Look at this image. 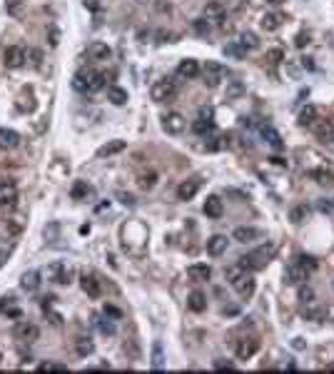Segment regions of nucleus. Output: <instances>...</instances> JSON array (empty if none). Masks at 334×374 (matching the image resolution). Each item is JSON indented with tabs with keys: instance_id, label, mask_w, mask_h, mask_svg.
<instances>
[{
	"instance_id": "bf43d9fd",
	"label": "nucleus",
	"mask_w": 334,
	"mask_h": 374,
	"mask_svg": "<svg viewBox=\"0 0 334 374\" xmlns=\"http://www.w3.org/2000/svg\"><path fill=\"white\" fill-rule=\"evenodd\" d=\"M0 362H3V355H0Z\"/></svg>"
},
{
	"instance_id": "2f4dec72",
	"label": "nucleus",
	"mask_w": 334,
	"mask_h": 374,
	"mask_svg": "<svg viewBox=\"0 0 334 374\" xmlns=\"http://www.w3.org/2000/svg\"><path fill=\"white\" fill-rule=\"evenodd\" d=\"M75 349H78L80 357H90L95 352V344H93L90 337H78V339H75Z\"/></svg>"
},
{
	"instance_id": "c85d7f7f",
	"label": "nucleus",
	"mask_w": 334,
	"mask_h": 374,
	"mask_svg": "<svg viewBox=\"0 0 334 374\" xmlns=\"http://www.w3.org/2000/svg\"><path fill=\"white\" fill-rule=\"evenodd\" d=\"M125 148H127V145H125V140H110L107 145H102V148L98 150V157H110V155H118V152H122Z\"/></svg>"
},
{
	"instance_id": "79ce46f5",
	"label": "nucleus",
	"mask_w": 334,
	"mask_h": 374,
	"mask_svg": "<svg viewBox=\"0 0 334 374\" xmlns=\"http://www.w3.org/2000/svg\"><path fill=\"white\" fill-rule=\"evenodd\" d=\"M87 192H90V187L85 185V182H75V187H73V200H82V197H87Z\"/></svg>"
},
{
	"instance_id": "aec40b11",
	"label": "nucleus",
	"mask_w": 334,
	"mask_h": 374,
	"mask_svg": "<svg viewBox=\"0 0 334 374\" xmlns=\"http://www.w3.org/2000/svg\"><path fill=\"white\" fill-rule=\"evenodd\" d=\"M282 23H284V15H279V13H264L262 20H259V25H262V30H267V33H275L282 28Z\"/></svg>"
},
{
	"instance_id": "a878e982",
	"label": "nucleus",
	"mask_w": 334,
	"mask_h": 374,
	"mask_svg": "<svg viewBox=\"0 0 334 374\" xmlns=\"http://www.w3.org/2000/svg\"><path fill=\"white\" fill-rule=\"evenodd\" d=\"M315 120H319V110H317V105H304V108L299 110V125H302V128H309Z\"/></svg>"
},
{
	"instance_id": "f3484780",
	"label": "nucleus",
	"mask_w": 334,
	"mask_h": 374,
	"mask_svg": "<svg viewBox=\"0 0 334 374\" xmlns=\"http://www.w3.org/2000/svg\"><path fill=\"white\" fill-rule=\"evenodd\" d=\"M18 200V187L13 182H3L0 185V207H13Z\"/></svg>"
},
{
	"instance_id": "1a4fd4ad",
	"label": "nucleus",
	"mask_w": 334,
	"mask_h": 374,
	"mask_svg": "<svg viewBox=\"0 0 334 374\" xmlns=\"http://www.w3.org/2000/svg\"><path fill=\"white\" fill-rule=\"evenodd\" d=\"M3 63H5V68H10V70L23 68V65H25V50L18 48V45L5 48V53H3Z\"/></svg>"
},
{
	"instance_id": "72a5a7b5",
	"label": "nucleus",
	"mask_w": 334,
	"mask_h": 374,
	"mask_svg": "<svg viewBox=\"0 0 334 374\" xmlns=\"http://www.w3.org/2000/svg\"><path fill=\"white\" fill-rule=\"evenodd\" d=\"M237 43H239L244 50H257V48H259V37H257L252 30H244V33L239 35V40H237Z\"/></svg>"
},
{
	"instance_id": "ea45409f",
	"label": "nucleus",
	"mask_w": 334,
	"mask_h": 374,
	"mask_svg": "<svg viewBox=\"0 0 334 374\" xmlns=\"http://www.w3.org/2000/svg\"><path fill=\"white\" fill-rule=\"evenodd\" d=\"M290 220H292L295 224H302L304 220H307V207H304V205L292 207V210H290Z\"/></svg>"
},
{
	"instance_id": "052dcab7",
	"label": "nucleus",
	"mask_w": 334,
	"mask_h": 374,
	"mask_svg": "<svg viewBox=\"0 0 334 374\" xmlns=\"http://www.w3.org/2000/svg\"><path fill=\"white\" fill-rule=\"evenodd\" d=\"M332 284H334V282H332Z\"/></svg>"
},
{
	"instance_id": "393cba45",
	"label": "nucleus",
	"mask_w": 334,
	"mask_h": 374,
	"mask_svg": "<svg viewBox=\"0 0 334 374\" xmlns=\"http://www.w3.org/2000/svg\"><path fill=\"white\" fill-rule=\"evenodd\" d=\"M113 55V50L105 45V43H93L90 48H87V57L90 60H110Z\"/></svg>"
},
{
	"instance_id": "7ed1b4c3",
	"label": "nucleus",
	"mask_w": 334,
	"mask_h": 374,
	"mask_svg": "<svg viewBox=\"0 0 334 374\" xmlns=\"http://www.w3.org/2000/svg\"><path fill=\"white\" fill-rule=\"evenodd\" d=\"M45 275L55 284H70L73 282V267H68L65 262H53V264H48Z\"/></svg>"
},
{
	"instance_id": "37998d69",
	"label": "nucleus",
	"mask_w": 334,
	"mask_h": 374,
	"mask_svg": "<svg viewBox=\"0 0 334 374\" xmlns=\"http://www.w3.org/2000/svg\"><path fill=\"white\" fill-rule=\"evenodd\" d=\"M95 322H98V327H100V332H102V335H115V324H113V322H107V319H95Z\"/></svg>"
},
{
	"instance_id": "de8ad7c7",
	"label": "nucleus",
	"mask_w": 334,
	"mask_h": 374,
	"mask_svg": "<svg viewBox=\"0 0 334 374\" xmlns=\"http://www.w3.org/2000/svg\"><path fill=\"white\" fill-rule=\"evenodd\" d=\"M105 315H110V317H115V319L122 317V312H120L118 307H113V304H105Z\"/></svg>"
},
{
	"instance_id": "5fc2aeb1",
	"label": "nucleus",
	"mask_w": 334,
	"mask_h": 374,
	"mask_svg": "<svg viewBox=\"0 0 334 374\" xmlns=\"http://www.w3.org/2000/svg\"><path fill=\"white\" fill-rule=\"evenodd\" d=\"M324 315H327V309H312V312H309V317H315V319L324 317Z\"/></svg>"
},
{
	"instance_id": "5701e85b",
	"label": "nucleus",
	"mask_w": 334,
	"mask_h": 374,
	"mask_svg": "<svg viewBox=\"0 0 334 374\" xmlns=\"http://www.w3.org/2000/svg\"><path fill=\"white\" fill-rule=\"evenodd\" d=\"M202 13H205L207 20H222L225 18V5H222L219 0H210V3H205Z\"/></svg>"
},
{
	"instance_id": "e433bc0d",
	"label": "nucleus",
	"mask_w": 334,
	"mask_h": 374,
	"mask_svg": "<svg viewBox=\"0 0 334 374\" xmlns=\"http://www.w3.org/2000/svg\"><path fill=\"white\" fill-rule=\"evenodd\" d=\"M222 53H225L227 57H235V60H242V57L247 55V50H244L239 43H227V45L222 48Z\"/></svg>"
},
{
	"instance_id": "cd10ccee",
	"label": "nucleus",
	"mask_w": 334,
	"mask_h": 374,
	"mask_svg": "<svg viewBox=\"0 0 334 374\" xmlns=\"http://www.w3.org/2000/svg\"><path fill=\"white\" fill-rule=\"evenodd\" d=\"M187 307H190L192 312H205V309H207V297L195 289V292H190V297H187Z\"/></svg>"
},
{
	"instance_id": "bb28decb",
	"label": "nucleus",
	"mask_w": 334,
	"mask_h": 374,
	"mask_svg": "<svg viewBox=\"0 0 334 374\" xmlns=\"http://www.w3.org/2000/svg\"><path fill=\"white\" fill-rule=\"evenodd\" d=\"M20 287H23L25 292H35V289L40 287V272H35V269L25 272L23 280H20Z\"/></svg>"
},
{
	"instance_id": "a211bd4d",
	"label": "nucleus",
	"mask_w": 334,
	"mask_h": 374,
	"mask_svg": "<svg viewBox=\"0 0 334 374\" xmlns=\"http://www.w3.org/2000/svg\"><path fill=\"white\" fill-rule=\"evenodd\" d=\"M227 244H230V240H227L225 235H215V237H210V240H207V255H212V257L225 255V252H227Z\"/></svg>"
},
{
	"instance_id": "dca6fc26",
	"label": "nucleus",
	"mask_w": 334,
	"mask_h": 374,
	"mask_svg": "<svg viewBox=\"0 0 334 374\" xmlns=\"http://www.w3.org/2000/svg\"><path fill=\"white\" fill-rule=\"evenodd\" d=\"M177 75L180 77H187V80H192L199 75V63L192 60V57H185V60H180V65H177Z\"/></svg>"
},
{
	"instance_id": "6e6552de",
	"label": "nucleus",
	"mask_w": 334,
	"mask_h": 374,
	"mask_svg": "<svg viewBox=\"0 0 334 374\" xmlns=\"http://www.w3.org/2000/svg\"><path fill=\"white\" fill-rule=\"evenodd\" d=\"M257 349H259V339H255V337H242L235 344L237 359H250V357H255Z\"/></svg>"
},
{
	"instance_id": "2eb2a0df",
	"label": "nucleus",
	"mask_w": 334,
	"mask_h": 374,
	"mask_svg": "<svg viewBox=\"0 0 334 374\" xmlns=\"http://www.w3.org/2000/svg\"><path fill=\"white\" fill-rule=\"evenodd\" d=\"M187 277L192 282H207L212 277V267H210V264H199V262H197V264H190V267H187Z\"/></svg>"
},
{
	"instance_id": "4d7b16f0",
	"label": "nucleus",
	"mask_w": 334,
	"mask_h": 374,
	"mask_svg": "<svg viewBox=\"0 0 334 374\" xmlns=\"http://www.w3.org/2000/svg\"><path fill=\"white\" fill-rule=\"evenodd\" d=\"M272 5H282V3H287V0H270Z\"/></svg>"
},
{
	"instance_id": "4be33fe9",
	"label": "nucleus",
	"mask_w": 334,
	"mask_h": 374,
	"mask_svg": "<svg viewBox=\"0 0 334 374\" xmlns=\"http://www.w3.org/2000/svg\"><path fill=\"white\" fill-rule=\"evenodd\" d=\"M262 137H264V142L270 145V148L275 150H282L284 148V142H282V135L272 128V125H262Z\"/></svg>"
},
{
	"instance_id": "412c9836",
	"label": "nucleus",
	"mask_w": 334,
	"mask_h": 374,
	"mask_svg": "<svg viewBox=\"0 0 334 374\" xmlns=\"http://www.w3.org/2000/svg\"><path fill=\"white\" fill-rule=\"evenodd\" d=\"M235 289H237V295H239V297L250 299V297H252V295H255L257 284H255V280H252L250 275H244L242 280H237V282H235Z\"/></svg>"
},
{
	"instance_id": "c03bdc74",
	"label": "nucleus",
	"mask_w": 334,
	"mask_h": 374,
	"mask_svg": "<svg viewBox=\"0 0 334 374\" xmlns=\"http://www.w3.org/2000/svg\"><path fill=\"white\" fill-rule=\"evenodd\" d=\"M5 8H8L10 15H20V13H23V3H20V0H8Z\"/></svg>"
},
{
	"instance_id": "3c124183",
	"label": "nucleus",
	"mask_w": 334,
	"mask_h": 374,
	"mask_svg": "<svg viewBox=\"0 0 334 374\" xmlns=\"http://www.w3.org/2000/svg\"><path fill=\"white\" fill-rule=\"evenodd\" d=\"M118 197L122 200V202H125V205H135V197H132V195H125V192H120Z\"/></svg>"
},
{
	"instance_id": "f704fd0d",
	"label": "nucleus",
	"mask_w": 334,
	"mask_h": 374,
	"mask_svg": "<svg viewBox=\"0 0 334 374\" xmlns=\"http://www.w3.org/2000/svg\"><path fill=\"white\" fill-rule=\"evenodd\" d=\"M150 364H152V369H162V367H165V352H162V344H160V342H155V344H152Z\"/></svg>"
},
{
	"instance_id": "f03ea898",
	"label": "nucleus",
	"mask_w": 334,
	"mask_h": 374,
	"mask_svg": "<svg viewBox=\"0 0 334 374\" xmlns=\"http://www.w3.org/2000/svg\"><path fill=\"white\" fill-rule=\"evenodd\" d=\"M272 255H275V247H259L255 252H250V255H244L239 264L244 267V269H262V267H267V262L272 260Z\"/></svg>"
},
{
	"instance_id": "a18cd8bd",
	"label": "nucleus",
	"mask_w": 334,
	"mask_h": 374,
	"mask_svg": "<svg viewBox=\"0 0 334 374\" xmlns=\"http://www.w3.org/2000/svg\"><path fill=\"white\" fill-rule=\"evenodd\" d=\"M299 299H302V302H312V299H315V292H312L309 287H299Z\"/></svg>"
},
{
	"instance_id": "6ab92c4d",
	"label": "nucleus",
	"mask_w": 334,
	"mask_h": 374,
	"mask_svg": "<svg viewBox=\"0 0 334 374\" xmlns=\"http://www.w3.org/2000/svg\"><path fill=\"white\" fill-rule=\"evenodd\" d=\"M309 177L315 180L317 185H322V187H332L334 185V172H332V170H327V168L309 170Z\"/></svg>"
},
{
	"instance_id": "8fccbe9b",
	"label": "nucleus",
	"mask_w": 334,
	"mask_h": 374,
	"mask_svg": "<svg viewBox=\"0 0 334 374\" xmlns=\"http://www.w3.org/2000/svg\"><path fill=\"white\" fill-rule=\"evenodd\" d=\"M307 43H309V35H304V33H299V35H297V48H304Z\"/></svg>"
},
{
	"instance_id": "20e7f679",
	"label": "nucleus",
	"mask_w": 334,
	"mask_h": 374,
	"mask_svg": "<svg viewBox=\"0 0 334 374\" xmlns=\"http://www.w3.org/2000/svg\"><path fill=\"white\" fill-rule=\"evenodd\" d=\"M175 93H177L175 80H170V77H165V80H158V82L150 88V97H152L155 102H165V100H170V97H172Z\"/></svg>"
},
{
	"instance_id": "6e6d98bb",
	"label": "nucleus",
	"mask_w": 334,
	"mask_h": 374,
	"mask_svg": "<svg viewBox=\"0 0 334 374\" xmlns=\"http://www.w3.org/2000/svg\"><path fill=\"white\" fill-rule=\"evenodd\" d=\"M5 260H8V255H5V252H3V250H0V267H3V264H5Z\"/></svg>"
},
{
	"instance_id": "58836bf2",
	"label": "nucleus",
	"mask_w": 334,
	"mask_h": 374,
	"mask_svg": "<svg viewBox=\"0 0 334 374\" xmlns=\"http://www.w3.org/2000/svg\"><path fill=\"white\" fill-rule=\"evenodd\" d=\"M138 185L142 190H152V187L158 185V172H145V175H140Z\"/></svg>"
},
{
	"instance_id": "864d4df0",
	"label": "nucleus",
	"mask_w": 334,
	"mask_h": 374,
	"mask_svg": "<svg viewBox=\"0 0 334 374\" xmlns=\"http://www.w3.org/2000/svg\"><path fill=\"white\" fill-rule=\"evenodd\" d=\"M319 210H322V212H332V200H329V202L322 200V202H319Z\"/></svg>"
},
{
	"instance_id": "473e14b6",
	"label": "nucleus",
	"mask_w": 334,
	"mask_h": 374,
	"mask_svg": "<svg viewBox=\"0 0 334 374\" xmlns=\"http://www.w3.org/2000/svg\"><path fill=\"white\" fill-rule=\"evenodd\" d=\"M192 130L197 135H210V132L215 130V122H212V117H207V115H202L199 120H195V125H192Z\"/></svg>"
},
{
	"instance_id": "c9c22d12",
	"label": "nucleus",
	"mask_w": 334,
	"mask_h": 374,
	"mask_svg": "<svg viewBox=\"0 0 334 374\" xmlns=\"http://www.w3.org/2000/svg\"><path fill=\"white\" fill-rule=\"evenodd\" d=\"M244 275H247V269H244V267H242L239 262H237V264H232V267H227V269H225V277H227V282H230V284H235L237 280H242Z\"/></svg>"
},
{
	"instance_id": "b1692460",
	"label": "nucleus",
	"mask_w": 334,
	"mask_h": 374,
	"mask_svg": "<svg viewBox=\"0 0 334 374\" xmlns=\"http://www.w3.org/2000/svg\"><path fill=\"white\" fill-rule=\"evenodd\" d=\"M20 135L15 130H8V128H0V150H13L18 148Z\"/></svg>"
},
{
	"instance_id": "49530a36",
	"label": "nucleus",
	"mask_w": 334,
	"mask_h": 374,
	"mask_svg": "<svg viewBox=\"0 0 334 374\" xmlns=\"http://www.w3.org/2000/svg\"><path fill=\"white\" fill-rule=\"evenodd\" d=\"M28 57H30V63H33L35 68H38V65H40V57H42V53H40V50H28V53H25V60H28Z\"/></svg>"
},
{
	"instance_id": "a19ab883",
	"label": "nucleus",
	"mask_w": 334,
	"mask_h": 374,
	"mask_svg": "<svg viewBox=\"0 0 334 374\" xmlns=\"http://www.w3.org/2000/svg\"><path fill=\"white\" fill-rule=\"evenodd\" d=\"M264 60H267V63H272V65H279V63L284 60V53H282L279 48H272V50L264 55Z\"/></svg>"
},
{
	"instance_id": "13d9d810",
	"label": "nucleus",
	"mask_w": 334,
	"mask_h": 374,
	"mask_svg": "<svg viewBox=\"0 0 334 374\" xmlns=\"http://www.w3.org/2000/svg\"><path fill=\"white\" fill-rule=\"evenodd\" d=\"M332 212H334V200H332Z\"/></svg>"
},
{
	"instance_id": "0eeeda50",
	"label": "nucleus",
	"mask_w": 334,
	"mask_h": 374,
	"mask_svg": "<svg viewBox=\"0 0 334 374\" xmlns=\"http://www.w3.org/2000/svg\"><path fill=\"white\" fill-rule=\"evenodd\" d=\"M185 128H187V120L180 112H167L162 117V130L167 135H180V132H185Z\"/></svg>"
},
{
	"instance_id": "9b49d317",
	"label": "nucleus",
	"mask_w": 334,
	"mask_h": 374,
	"mask_svg": "<svg viewBox=\"0 0 334 374\" xmlns=\"http://www.w3.org/2000/svg\"><path fill=\"white\" fill-rule=\"evenodd\" d=\"M262 237V232L257 230V227H247V224H242V227H235V232H232V240L239 244H250L259 240Z\"/></svg>"
},
{
	"instance_id": "9d476101",
	"label": "nucleus",
	"mask_w": 334,
	"mask_h": 374,
	"mask_svg": "<svg viewBox=\"0 0 334 374\" xmlns=\"http://www.w3.org/2000/svg\"><path fill=\"white\" fill-rule=\"evenodd\" d=\"M309 130L315 132L322 142H329V145L334 142V125H332V122H327V120H322V117H319V120H315V122L309 125Z\"/></svg>"
},
{
	"instance_id": "f8f14e48",
	"label": "nucleus",
	"mask_w": 334,
	"mask_h": 374,
	"mask_svg": "<svg viewBox=\"0 0 334 374\" xmlns=\"http://www.w3.org/2000/svg\"><path fill=\"white\" fill-rule=\"evenodd\" d=\"M199 185H202V180L199 177H192V180H185V182H180V187H177V200H192L197 195V190H199Z\"/></svg>"
},
{
	"instance_id": "ddd939ff",
	"label": "nucleus",
	"mask_w": 334,
	"mask_h": 374,
	"mask_svg": "<svg viewBox=\"0 0 334 374\" xmlns=\"http://www.w3.org/2000/svg\"><path fill=\"white\" fill-rule=\"evenodd\" d=\"M202 212H205L210 220H219L222 212H225V205H222V200H219L217 195H210V197L205 200V205H202Z\"/></svg>"
},
{
	"instance_id": "09e8293b",
	"label": "nucleus",
	"mask_w": 334,
	"mask_h": 374,
	"mask_svg": "<svg viewBox=\"0 0 334 374\" xmlns=\"http://www.w3.org/2000/svg\"><path fill=\"white\" fill-rule=\"evenodd\" d=\"M215 369H235V364H232V362H225V359H217Z\"/></svg>"
},
{
	"instance_id": "7c9ffc66",
	"label": "nucleus",
	"mask_w": 334,
	"mask_h": 374,
	"mask_svg": "<svg viewBox=\"0 0 334 374\" xmlns=\"http://www.w3.org/2000/svg\"><path fill=\"white\" fill-rule=\"evenodd\" d=\"M107 100L113 105H125L127 102V90L125 88H118V85H110L107 88Z\"/></svg>"
},
{
	"instance_id": "4468645a",
	"label": "nucleus",
	"mask_w": 334,
	"mask_h": 374,
	"mask_svg": "<svg viewBox=\"0 0 334 374\" xmlns=\"http://www.w3.org/2000/svg\"><path fill=\"white\" fill-rule=\"evenodd\" d=\"M80 287H82V292L87 295V297L98 299L102 295V287H100V280L98 277H93V275H85V277H80Z\"/></svg>"
},
{
	"instance_id": "f257e3e1",
	"label": "nucleus",
	"mask_w": 334,
	"mask_h": 374,
	"mask_svg": "<svg viewBox=\"0 0 334 374\" xmlns=\"http://www.w3.org/2000/svg\"><path fill=\"white\" fill-rule=\"evenodd\" d=\"M102 85H105V75L95 70H78L73 77V88L78 93H98Z\"/></svg>"
},
{
	"instance_id": "603ef678",
	"label": "nucleus",
	"mask_w": 334,
	"mask_h": 374,
	"mask_svg": "<svg viewBox=\"0 0 334 374\" xmlns=\"http://www.w3.org/2000/svg\"><path fill=\"white\" fill-rule=\"evenodd\" d=\"M58 37H60V33H58V30H55V28H53V30H50V45H53V48H55V45H58V43H60Z\"/></svg>"
},
{
	"instance_id": "4c0bfd02",
	"label": "nucleus",
	"mask_w": 334,
	"mask_h": 374,
	"mask_svg": "<svg viewBox=\"0 0 334 374\" xmlns=\"http://www.w3.org/2000/svg\"><path fill=\"white\" fill-rule=\"evenodd\" d=\"M192 30H195L197 35L207 37L210 33H212V25H210V20L207 18H197V20H192Z\"/></svg>"
},
{
	"instance_id": "c756f323",
	"label": "nucleus",
	"mask_w": 334,
	"mask_h": 374,
	"mask_svg": "<svg viewBox=\"0 0 334 374\" xmlns=\"http://www.w3.org/2000/svg\"><path fill=\"white\" fill-rule=\"evenodd\" d=\"M307 275H309V272H307V267L297 262V264H292V267L287 269V282H292V284H297V282H304V280H307Z\"/></svg>"
},
{
	"instance_id": "423d86ee",
	"label": "nucleus",
	"mask_w": 334,
	"mask_h": 374,
	"mask_svg": "<svg viewBox=\"0 0 334 374\" xmlns=\"http://www.w3.org/2000/svg\"><path fill=\"white\" fill-rule=\"evenodd\" d=\"M202 75H205V85L207 88H217L222 80H225V68L219 65V63H212V60H207L205 63V68H202Z\"/></svg>"
},
{
	"instance_id": "39448f33",
	"label": "nucleus",
	"mask_w": 334,
	"mask_h": 374,
	"mask_svg": "<svg viewBox=\"0 0 334 374\" xmlns=\"http://www.w3.org/2000/svg\"><path fill=\"white\" fill-rule=\"evenodd\" d=\"M13 337L18 342H25V344H33L40 339V329L33 324V322H18L15 329H13Z\"/></svg>"
}]
</instances>
